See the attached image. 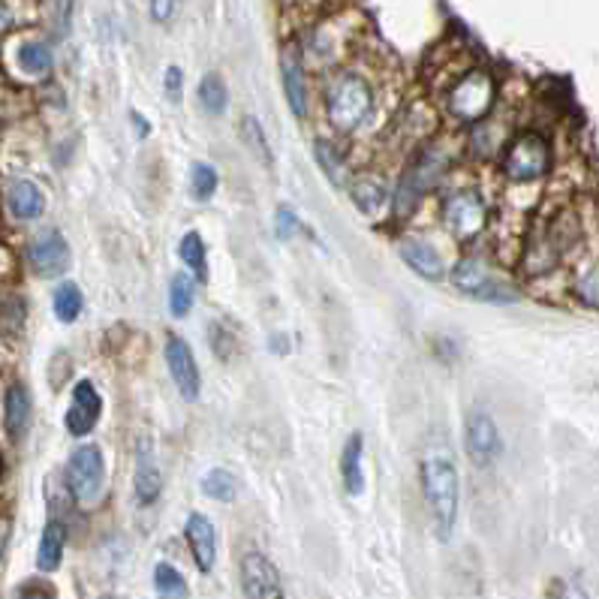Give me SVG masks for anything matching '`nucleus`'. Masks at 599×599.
Segmentation results:
<instances>
[{
  "instance_id": "obj_1",
  "label": "nucleus",
  "mask_w": 599,
  "mask_h": 599,
  "mask_svg": "<svg viewBox=\"0 0 599 599\" xmlns=\"http://www.w3.org/2000/svg\"><path fill=\"white\" fill-rule=\"evenodd\" d=\"M422 491L428 500L434 531L443 543H449L455 524H458V503H461V482L458 470L449 458H425L422 461Z\"/></svg>"
},
{
  "instance_id": "obj_2",
  "label": "nucleus",
  "mask_w": 599,
  "mask_h": 599,
  "mask_svg": "<svg viewBox=\"0 0 599 599\" xmlns=\"http://www.w3.org/2000/svg\"><path fill=\"white\" fill-rule=\"evenodd\" d=\"M453 151L446 145H425L416 154V160H410V166L401 175L395 190V217H407L425 196H428L437 184L449 175L453 170Z\"/></svg>"
},
{
  "instance_id": "obj_3",
  "label": "nucleus",
  "mask_w": 599,
  "mask_h": 599,
  "mask_svg": "<svg viewBox=\"0 0 599 599\" xmlns=\"http://www.w3.org/2000/svg\"><path fill=\"white\" fill-rule=\"evenodd\" d=\"M373 94L371 85L362 76L340 73L326 88V115L328 124L338 133H352L356 127L364 124V118L371 115Z\"/></svg>"
},
{
  "instance_id": "obj_4",
  "label": "nucleus",
  "mask_w": 599,
  "mask_h": 599,
  "mask_svg": "<svg viewBox=\"0 0 599 599\" xmlns=\"http://www.w3.org/2000/svg\"><path fill=\"white\" fill-rule=\"evenodd\" d=\"M498 79L488 69H467L446 94V109L461 124H482L494 112Z\"/></svg>"
},
{
  "instance_id": "obj_5",
  "label": "nucleus",
  "mask_w": 599,
  "mask_h": 599,
  "mask_svg": "<svg viewBox=\"0 0 599 599\" xmlns=\"http://www.w3.org/2000/svg\"><path fill=\"white\" fill-rule=\"evenodd\" d=\"M552 172V142L540 130H524L503 148V175L515 184H533Z\"/></svg>"
},
{
  "instance_id": "obj_6",
  "label": "nucleus",
  "mask_w": 599,
  "mask_h": 599,
  "mask_svg": "<svg viewBox=\"0 0 599 599\" xmlns=\"http://www.w3.org/2000/svg\"><path fill=\"white\" fill-rule=\"evenodd\" d=\"M102 486H106V461H102L100 446L81 443L73 449L67 461V488L79 507L91 509L102 500Z\"/></svg>"
},
{
  "instance_id": "obj_7",
  "label": "nucleus",
  "mask_w": 599,
  "mask_h": 599,
  "mask_svg": "<svg viewBox=\"0 0 599 599\" xmlns=\"http://www.w3.org/2000/svg\"><path fill=\"white\" fill-rule=\"evenodd\" d=\"M488 224V205L482 193L458 190L443 203V227L458 241H473Z\"/></svg>"
},
{
  "instance_id": "obj_8",
  "label": "nucleus",
  "mask_w": 599,
  "mask_h": 599,
  "mask_svg": "<svg viewBox=\"0 0 599 599\" xmlns=\"http://www.w3.org/2000/svg\"><path fill=\"white\" fill-rule=\"evenodd\" d=\"M464 449H467V458L476 467H491V464L498 461L503 443H500L498 422L491 418V413H486V410H470L467 413V422H464Z\"/></svg>"
},
{
  "instance_id": "obj_9",
  "label": "nucleus",
  "mask_w": 599,
  "mask_h": 599,
  "mask_svg": "<svg viewBox=\"0 0 599 599\" xmlns=\"http://www.w3.org/2000/svg\"><path fill=\"white\" fill-rule=\"evenodd\" d=\"M449 277H453V283L461 293L473 295V298H486V302H515L519 298L503 283L494 281L491 272L482 265V260H476V257H464V260L455 262Z\"/></svg>"
},
{
  "instance_id": "obj_10",
  "label": "nucleus",
  "mask_w": 599,
  "mask_h": 599,
  "mask_svg": "<svg viewBox=\"0 0 599 599\" xmlns=\"http://www.w3.org/2000/svg\"><path fill=\"white\" fill-rule=\"evenodd\" d=\"M28 265L36 277H61L69 272V244L57 229H46L28 244Z\"/></svg>"
},
{
  "instance_id": "obj_11",
  "label": "nucleus",
  "mask_w": 599,
  "mask_h": 599,
  "mask_svg": "<svg viewBox=\"0 0 599 599\" xmlns=\"http://www.w3.org/2000/svg\"><path fill=\"white\" fill-rule=\"evenodd\" d=\"M241 590H244V599H283L277 566L260 552L244 554V560H241Z\"/></svg>"
},
{
  "instance_id": "obj_12",
  "label": "nucleus",
  "mask_w": 599,
  "mask_h": 599,
  "mask_svg": "<svg viewBox=\"0 0 599 599\" xmlns=\"http://www.w3.org/2000/svg\"><path fill=\"white\" fill-rule=\"evenodd\" d=\"M166 364H170L172 383L178 385L184 401H196L199 397V389H203V380H199V368H196V359H193L187 340L178 338V335H170L166 338Z\"/></svg>"
},
{
  "instance_id": "obj_13",
  "label": "nucleus",
  "mask_w": 599,
  "mask_h": 599,
  "mask_svg": "<svg viewBox=\"0 0 599 599\" xmlns=\"http://www.w3.org/2000/svg\"><path fill=\"white\" fill-rule=\"evenodd\" d=\"M100 413H102L100 392L94 389L91 380H79L76 389H73V401H69L67 410V431L73 437H88V434L97 428Z\"/></svg>"
},
{
  "instance_id": "obj_14",
  "label": "nucleus",
  "mask_w": 599,
  "mask_h": 599,
  "mask_svg": "<svg viewBox=\"0 0 599 599\" xmlns=\"http://www.w3.org/2000/svg\"><path fill=\"white\" fill-rule=\"evenodd\" d=\"M160 488H163V476H160L157 455L154 446L148 440L137 443V470H133V491L142 507H151L160 498Z\"/></svg>"
},
{
  "instance_id": "obj_15",
  "label": "nucleus",
  "mask_w": 599,
  "mask_h": 599,
  "mask_svg": "<svg viewBox=\"0 0 599 599\" xmlns=\"http://www.w3.org/2000/svg\"><path fill=\"white\" fill-rule=\"evenodd\" d=\"M184 536H187V545H190V554L196 566L203 569V573H211L215 569L217 560V531L211 521L199 515V512H193L187 524H184Z\"/></svg>"
},
{
  "instance_id": "obj_16",
  "label": "nucleus",
  "mask_w": 599,
  "mask_h": 599,
  "mask_svg": "<svg viewBox=\"0 0 599 599\" xmlns=\"http://www.w3.org/2000/svg\"><path fill=\"white\" fill-rule=\"evenodd\" d=\"M281 76H283V91H286V102L293 109L295 118H305L307 115V81L305 69H302V57L293 46L286 48L281 57Z\"/></svg>"
},
{
  "instance_id": "obj_17",
  "label": "nucleus",
  "mask_w": 599,
  "mask_h": 599,
  "mask_svg": "<svg viewBox=\"0 0 599 599\" xmlns=\"http://www.w3.org/2000/svg\"><path fill=\"white\" fill-rule=\"evenodd\" d=\"M397 253H401V260L407 262L418 277H425V281H440L443 277L440 253L431 248L428 241H422V238H401L397 241Z\"/></svg>"
},
{
  "instance_id": "obj_18",
  "label": "nucleus",
  "mask_w": 599,
  "mask_h": 599,
  "mask_svg": "<svg viewBox=\"0 0 599 599\" xmlns=\"http://www.w3.org/2000/svg\"><path fill=\"white\" fill-rule=\"evenodd\" d=\"M3 428L12 443H19L31 428V395L22 383H12L3 397Z\"/></svg>"
},
{
  "instance_id": "obj_19",
  "label": "nucleus",
  "mask_w": 599,
  "mask_h": 599,
  "mask_svg": "<svg viewBox=\"0 0 599 599\" xmlns=\"http://www.w3.org/2000/svg\"><path fill=\"white\" fill-rule=\"evenodd\" d=\"M7 208L15 220H36V217L46 211V196L36 187L34 182H12L7 190Z\"/></svg>"
},
{
  "instance_id": "obj_20",
  "label": "nucleus",
  "mask_w": 599,
  "mask_h": 599,
  "mask_svg": "<svg viewBox=\"0 0 599 599\" xmlns=\"http://www.w3.org/2000/svg\"><path fill=\"white\" fill-rule=\"evenodd\" d=\"M340 479H344V488L347 494L359 498L364 491V440L362 434H352L344 453H340Z\"/></svg>"
},
{
  "instance_id": "obj_21",
  "label": "nucleus",
  "mask_w": 599,
  "mask_h": 599,
  "mask_svg": "<svg viewBox=\"0 0 599 599\" xmlns=\"http://www.w3.org/2000/svg\"><path fill=\"white\" fill-rule=\"evenodd\" d=\"M64 545H67V527L61 521H48L40 548H36V569L40 573H55L64 560Z\"/></svg>"
},
{
  "instance_id": "obj_22",
  "label": "nucleus",
  "mask_w": 599,
  "mask_h": 599,
  "mask_svg": "<svg viewBox=\"0 0 599 599\" xmlns=\"http://www.w3.org/2000/svg\"><path fill=\"white\" fill-rule=\"evenodd\" d=\"M203 494L217 503H232L238 498V479L227 467H215L203 476Z\"/></svg>"
},
{
  "instance_id": "obj_23",
  "label": "nucleus",
  "mask_w": 599,
  "mask_h": 599,
  "mask_svg": "<svg viewBox=\"0 0 599 599\" xmlns=\"http://www.w3.org/2000/svg\"><path fill=\"white\" fill-rule=\"evenodd\" d=\"M52 307H55V317L61 323H76L81 314V307H85V295H81L79 283L64 281L55 290V298H52Z\"/></svg>"
},
{
  "instance_id": "obj_24",
  "label": "nucleus",
  "mask_w": 599,
  "mask_h": 599,
  "mask_svg": "<svg viewBox=\"0 0 599 599\" xmlns=\"http://www.w3.org/2000/svg\"><path fill=\"white\" fill-rule=\"evenodd\" d=\"M154 590H157L160 599H187L190 597V588L184 576L172 564H157L154 569Z\"/></svg>"
},
{
  "instance_id": "obj_25",
  "label": "nucleus",
  "mask_w": 599,
  "mask_h": 599,
  "mask_svg": "<svg viewBox=\"0 0 599 599\" xmlns=\"http://www.w3.org/2000/svg\"><path fill=\"white\" fill-rule=\"evenodd\" d=\"M199 102L208 115H224L229 106V91L227 81L220 79L217 73H208L203 81H199Z\"/></svg>"
},
{
  "instance_id": "obj_26",
  "label": "nucleus",
  "mask_w": 599,
  "mask_h": 599,
  "mask_svg": "<svg viewBox=\"0 0 599 599\" xmlns=\"http://www.w3.org/2000/svg\"><path fill=\"white\" fill-rule=\"evenodd\" d=\"M350 196L352 203L362 208L364 215H373V211H380L385 203V190L383 184L373 182V178H356V182H350Z\"/></svg>"
},
{
  "instance_id": "obj_27",
  "label": "nucleus",
  "mask_w": 599,
  "mask_h": 599,
  "mask_svg": "<svg viewBox=\"0 0 599 599\" xmlns=\"http://www.w3.org/2000/svg\"><path fill=\"white\" fill-rule=\"evenodd\" d=\"M314 157H317L319 170L326 172L328 182L331 184H347V166H344V157H340V151L326 139H317L314 142Z\"/></svg>"
},
{
  "instance_id": "obj_28",
  "label": "nucleus",
  "mask_w": 599,
  "mask_h": 599,
  "mask_svg": "<svg viewBox=\"0 0 599 599\" xmlns=\"http://www.w3.org/2000/svg\"><path fill=\"white\" fill-rule=\"evenodd\" d=\"M193 298H196V286H193V277L190 274H172V283H170V311L172 317H187L193 307Z\"/></svg>"
},
{
  "instance_id": "obj_29",
  "label": "nucleus",
  "mask_w": 599,
  "mask_h": 599,
  "mask_svg": "<svg viewBox=\"0 0 599 599\" xmlns=\"http://www.w3.org/2000/svg\"><path fill=\"white\" fill-rule=\"evenodd\" d=\"M19 67L28 73V76H46L52 69V48L46 43H24L19 48Z\"/></svg>"
},
{
  "instance_id": "obj_30",
  "label": "nucleus",
  "mask_w": 599,
  "mask_h": 599,
  "mask_svg": "<svg viewBox=\"0 0 599 599\" xmlns=\"http://www.w3.org/2000/svg\"><path fill=\"white\" fill-rule=\"evenodd\" d=\"M178 253H182V262L196 272V277H205L208 274V253H205V241L199 232H187L178 244Z\"/></svg>"
},
{
  "instance_id": "obj_31",
  "label": "nucleus",
  "mask_w": 599,
  "mask_h": 599,
  "mask_svg": "<svg viewBox=\"0 0 599 599\" xmlns=\"http://www.w3.org/2000/svg\"><path fill=\"white\" fill-rule=\"evenodd\" d=\"M217 190V172L215 166H208V163H196L190 170V193L193 199H199V203H208Z\"/></svg>"
},
{
  "instance_id": "obj_32",
  "label": "nucleus",
  "mask_w": 599,
  "mask_h": 599,
  "mask_svg": "<svg viewBox=\"0 0 599 599\" xmlns=\"http://www.w3.org/2000/svg\"><path fill=\"white\" fill-rule=\"evenodd\" d=\"M241 139H244V148H250L262 163H272V151H269V142H265V133L257 118H244L241 121Z\"/></svg>"
},
{
  "instance_id": "obj_33",
  "label": "nucleus",
  "mask_w": 599,
  "mask_h": 599,
  "mask_svg": "<svg viewBox=\"0 0 599 599\" xmlns=\"http://www.w3.org/2000/svg\"><path fill=\"white\" fill-rule=\"evenodd\" d=\"M597 281H599L597 265H590V269H585V272L578 274V298H581L588 307H597V295H599Z\"/></svg>"
},
{
  "instance_id": "obj_34",
  "label": "nucleus",
  "mask_w": 599,
  "mask_h": 599,
  "mask_svg": "<svg viewBox=\"0 0 599 599\" xmlns=\"http://www.w3.org/2000/svg\"><path fill=\"white\" fill-rule=\"evenodd\" d=\"M73 22V0H52V31L55 36H67Z\"/></svg>"
},
{
  "instance_id": "obj_35",
  "label": "nucleus",
  "mask_w": 599,
  "mask_h": 599,
  "mask_svg": "<svg viewBox=\"0 0 599 599\" xmlns=\"http://www.w3.org/2000/svg\"><path fill=\"white\" fill-rule=\"evenodd\" d=\"M277 236L283 238V241H290V238L302 236L305 232V227H302V220H298V215H295L293 208H277Z\"/></svg>"
},
{
  "instance_id": "obj_36",
  "label": "nucleus",
  "mask_w": 599,
  "mask_h": 599,
  "mask_svg": "<svg viewBox=\"0 0 599 599\" xmlns=\"http://www.w3.org/2000/svg\"><path fill=\"white\" fill-rule=\"evenodd\" d=\"M69 364H73V359H69V352H55V356H52V362H48V373L55 371V377H48V383H52V389H61V385L67 383Z\"/></svg>"
},
{
  "instance_id": "obj_37",
  "label": "nucleus",
  "mask_w": 599,
  "mask_h": 599,
  "mask_svg": "<svg viewBox=\"0 0 599 599\" xmlns=\"http://www.w3.org/2000/svg\"><path fill=\"white\" fill-rule=\"evenodd\" d=\"M148 7H151V19L157 24H166L178 10V0H148Z\"/></svg>"
},
{
  "instance_id": "obj_38",
  "label": "nucleus",
  "mask_w": 599,
  "mask_h": 599,
  "mask_svg": "<svg viewBox=\"0 0 599 599\" xmlns=\"http://www.w3.org/2000/svg\"><path fill=\"white\" fill-rule=\"evenodd\" d=\"M166 94H170L172 100L175 102H182V88H184V76H182V69L178 67H170L166 69Z\"/></svg>"
},
{
  "instance_id": "obj_39",
  "label": "nucleus",
  "mask_w": 599,
  "mask_h": 599,
  "mask_svg": "<svg viewBox=\"0 0 599 599\" xmlns=\"http://www.w3.org/2000/svg\"><path fill=\"white\" fill-rule=\"evenodd\" d=\"M554 599H588V593L578 581H557L554 585Z\"/></svg>"
},
{
  "instance_id": "obj_40",
  "label": "nucleus",
  "mask_w": 599,
  "mask_h": 599,
  "mask_svg": "<svg viewBox=\"0 0 599 599\" xmlns=\"http://www.w3.org/2000/svg\"><path fill=\"white\" fill-rule=\"evenodd\" d=\"M10 533H12V519L10 515H0V557H3L7 545H10Z\"/></svg>"
},
{
  "instance_id": "obj_41",
  "label": "nucleus",
  "mask_w": 599,
  "mask_h": 599,
  "mask_svg": "<svg viewBox=\"0 0 599 599\" xmlns=\"http://www.w3.org/2000/svg\"><path fill=\"white\" fill-rule=\"evenodd\" d=\"M15 599H55V593L46 588H34V585H31V588L19 590V597Z\"/></svg>"
},
{
  "instance_id": "obj_42",
  "label": "nucleus",
  "mask_w": 599,
  "mask_h": 599,
  "mask_svg": "<svg viewBox=\"0 0 599 599\" xmlns=\"http://www.w3.org/2000/svg\"><path fill=\"white\" fill-rule=\"evenodd\" d=\"M130 118H133V124H137V133L139 137H148V133H151V124H148L145 118H142V115H130Z\"/></svg>"
},
{
  "instance_id": "obj_43",
  "label": "nucleus",
  "mask_w": 599,
  "mask_h": 599,
  "mask_svg": "<svg viewBox=\"0 0 599 599\" xmlns=\"http://www.w3.org/2000/svg\"><path fill=\"white\" fill-rule=\"evenodd\" d=\"M10 28V7H7V0H0V34Z\"/></svg>"
},
{
  "instance_id": "obj_44",
  "label": "nucleus",
  "mask_w": 599,
  "mask_h": 599,
  "mask_svg": "<svg viewBox=\"0 0 599 599\" xmlns=\"http://www.w3.org/2000/svg\"><path fill=\"white\" fill-rule=\"evenodd\" d=\"M0 473H3V458H0Z\"/></svg>"
}]
</instances>
